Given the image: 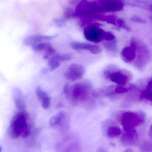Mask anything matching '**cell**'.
I'll return each instance as SVG.
<instances>
[{"instance_id": "4", "label": "cell", "mask_w": 152, "mask_h": 152, "mask_svg": "<svg viewBox=\"0 0 152 152\" xmlns=\"http://www.w3.org/2000/svg\"><path fill=\"white\" fill-rule=\"evenodd\" d=\"M92 87L88 80L76 83L71 86L70 96L76 102H80L88 98L91 93Z\"/></svg>"}, {"instance_id": "24", "label": "cell", "mask_w": 152, "mask_h": 152, "mask_svg": "<svg viewBox=\"0 0 152 152\" xmlns=\"http://www.w3.org/2000/svg\"><path fill=\"white\" fill-rule=\"evenodd\" d=\"M71 86L69 85H66L63 87V91L64 94L68 96H70L71 93Z\"/></svg>"}, {"instance_id": "16", "label": "cell", "mask_w": 152, "mask_h": 152, "mask_svg": "<svg viewBox=\"0 0 152 152\" xmlns=\"http://www.w3.org/2000/svg\"><path fill=\"white\" fill-rule=\"evenodd\" d=\"M52 47V46L51 45V44L47 42L39 43L31 46L32 49L36 52H40L42 51L46 52Z\"/></svg>"}, {"instance_id": "11", "label": "cell", "mask_w": 152, "mask_h": 152, "mask_svg": "<svg viewBox=\"0 0 152 152\" xmlns=\"http://www.w3.org/2000/svg\"><path fill=\"white\" fill-rule=\"evenodd\" d=\"M36 92L37 99L41 103L42 107L44 109H48L51 106V97L40 87L37 88Z\"/></svg>"}, {"instance_id": "6", "label": "cell", "mask_w": 152, "mask_h": 152, "mask_svg": "<svg viewBox=\"0 0 152 152\" xmlns=\"http://www.w3.org/2000/svg\"><path fill=\"white\" fill-rule=\"evenodd\" d=\"M106 32L95 24H91L84 30V35L87 40L93 42L98 43L104 40Z\"/></svg>"}, {"instance_id": "14", "label": "cell", "mask_w": 152, "mask_h": 152, "mask_svg": "<svg viewBox=\"0 0 152 152\" xmlns=\"http://www.w3.org/2000/svg\"><path fill=\"white\" fill-rule=\"evenodd\" d=\"M66 117V113L64 112L60 111L54 114L51 118L49 121L50 126L55 127L60 125L64 120Z\"/></svg>"}, {"instance_id": "15", "label": "cell", "mask_w": 152, "mask_h": 152, "mask_svg": "<svg viewBox=\"0 0 152 152\" xmlns=\"http://www.w3.org/2000/svg\"><path fill=\"white\" fill-rule=\"evenodd\" d=\"M140 98L152 102V78L148 82L145 89L141 92Z\"/></svg>"}, {"instance_id": "20", "label": "cell", "mask_w": 152, "mask_h": 152, "mask_svg": "<svg viewBox=\"0 0 152 152\" xmlns=\"http://www.w3.org/2000/svg\"><path fill=\"white\" fill-rule=\"evenodd\" d=\"M55 56L56 58L61 62L62 61H69L72 59L73 57L72 54L69 53L61 54H56Z\"/></svg>"}, {"instance_id": "7", "label": "cell", "mask_w": 152, "mask_h": 152, "mask_svg": "<svg viewBox=\"0 0 152 152\" xmlns=\"http://www.w3.org/2000/svg\"><path fill=\"white\" fill-rule=\"evenodd\" d=\"M85 69L84 66L79 64H72L65 71L64 77L71 81L80 79L84 75Z\"/></svg>"}, {"instance_id": "8", "label": "cell", "mask_w": 152, "mask_h": 152, "mask_svg": "<svg viewBox=\"0 0 152 152\" xmlns=\"http://www.w3.org/2000/svg\"><path fill=\"white\" fill-rule=\"evenodd\" d=\"M71 47L76 50H87L93 54H97L101 53L102 49L99 45L92 44L88 43L82 42H72Z\"/></svg>"}, {"instance_id": "22", "label": "cell", "mask_w": 152, "mask_h": 152, "mask_svg": "<svg viewBox=\"0 0 152 152\" xmlns=\"http://www.w3.org/2000/svg\"><path fill=\"white\" fill-rule=\"evenodd\" d=\"M130 90V88H126L120 86L114 89V92L117 94H122V93H127Z\"/></svg>"}, {"instance_id": "9", "label": "cell", "mask_w": 152, "mask_h": 152, "mask_svg": "<svg viewBox=\"0 0 152 152\" xmlns=\"http://www.w3.org/2000/svg\"><path fill=\"white\" fill-rule=\"evenodd\" d=\"M136 50L135 45L131 43L130 46H126L122 50L121 57L123 61L126 63L133 62L136 58Z\"/></svg>"}, {"instance_id": "5", "label": "cell", "mask_w": 152, "mask_h": 152, "mask_svg": "<svg viewBox=\"0 0 152 152\" xmlns=\"http://www.w3.org/2000/svg\"><path fill=\"white\" fill-rule=\"evenodd\" d=\"M105 78L120 86L126 85L131 79V75L127 71L122 69L116 70L109 68L104 72Z\"/></svg>"}, {"instance_id": "10", "label": "cell", "mask_w": 152, "mask_h": 152, "mask_svg": "<svg viewBox=\"0 0 152 152\" xmlns=\"http://www.w3.org/2000/svg\"><path fill=\"white\" fill-rule=\"evenodd\" d=\"M138 135L136 129L125 131L121 138L122 143L125 145H132L138 141Z\"/></svg>"}, {"instance_id": "3", "label": "cell", "mask_w": 152, "mask_h": 152, "mask_svg": "<svg viewBox=\"0 0 152 152\" xmlns=\"http://www.w3.org/2000/svg\"><path fill=\"white\" fill-rule=\"evenodd\" d=\"M145 115L143 112H126L122 114L121 122L124 131L136 129V128L144 124Z\"/></svg>"}, {"instance_id": "2", "label": "cell", "mask_w": 152, "mask_h": 152, "mask_svg": "<svg viewBox=\"0 0 152 152\" xmlns=\"http://www.w3.org/2000/svg\"><path fill=\"white\" fill-rule=\"evenodd\" d=\"M131 43L135 45L136 50V59L134 65L139 70H142L149 65L152 58V54L149 48L140 40L133 38Z\"/></svg>"}, {"instance_id": "19", "label": "cell", "mask_w": 152, "mask_h": 152, "mask_svg": "<svg viewBox=\"0 0 152 152\" xmlns=\"http://www.w3.org/2000/svg\"><path fill=\"white\" fill-rule=\"evenodd\" d=\"M140 150L141 152H152V140H147L144 142L140 147Z\"/></svg>"}, {"instance_id": "12", "label": "cell", "mask_w": 152, "mask_h": 152, "mask_svg": "<svg viewBox=\"0 0 152 152\" xmlns=\"http://www.w3.org/2000/svg\"><path fill=\"white\" fill-rule=\"evenodd\" d=\"M53 37L48 36L34 35L25 38L24 41V44L27 45H34L39 43L47 42L51 40Z\"/></svg>"}, {"instance_id": "1", "label": "cell", "mask_w": 152, "mask_h": 152, "mask_svg": "<svg viewBox=\"0 0 152 152\" xmlns=\"http://www.w3.org/2000/svg\"><path fill=\"white\" fill-rule=\"evenodd\" d=\"M28 115L25 111L16 113L12 119L9 128V134L12 138L16 139L20 137L26 138L30 134Z\"/></svg>"}, {"instance_id": "18", "label": "cell", "mask_w": 152, "mask_h": 152, "mask_svg": "<svg viewBox=\"0 0 152 152\" xmlns=\"http://www.w3.org/2000/svg\"><path fill=\"white\" fill-rule=\"evenodd\" d=\"M60 62L55 57V55L49 59L48 65L51 70H54L58 68L60 66Z\"/></svg>"}, {"instance_id": "25", "label": "cell", "mask_w": 152, "mask_h": 152, "mask_svg": "<svg viewBox=\"0 0 152 152\" xmlns=\"http://www.w3.org/2000/svg\"><path fill=\"white\" fill-rule=\"evenodd\" d=\"M149 136L150 138L152 139V124L151 126V127H150V129H149Z\"/></svg>"}, {"instance_id": "23", "label": "cell", "mask_w": 152, "mask_h": 152, "mask_svg": "<svg viewBox=\"0 0 152 152\" xmlns=\"http://www.w3.org/2000/svg\"><path fill=\"white\" fill-rule=\"evenodd\" d=\"M115 37L114 35L110 32H106L104 37V40H106L107 42H110L115 40Z\"/></svg>"}, {"instance_id": "13", "label": "cell", "mask_w": 152, "mask_h": 152, "mask_svg": "<svg viewBox=\"0 0 152 152\" xmlns=\"http://www.w3.org/2000/svg\"><path fill=\"white\" fill-rule=\"evenodd\" d=\"M13 96L16 108L19 110L20 111H24L25 103L22 91L19 88H15L13 90Z\"/></svg>"}, {"instance_id": "26", "label": "cell", "mask_w": 152, "mask_h": 152, "mask_svg": "<svg viewBox=\"0 0 152 152\" xmlns=\"http://www.w3.org/2000/svg\"><path fill=\"white\" fill-rule=\"evenodd\" d=\"M125 152H134L132 150L129 149V150H126Z\"/></svg>"}, {"instance_id": "17", "label": "cell", "mask_w": 152, "mask_h": 152, "mask_svg": "<svg viewBox=\"0 0 152 152\" xmlns=\"http://www.w3.org/2000/svg\"><path fill=\"white\" fill-rule=\"evenodd\" d=\"M121 131L119 127L112 126L109 127L107 130V135L110 138L117 137L121 134Z\"/></svg>"}, {"instance_id": "21", "label": "cell", "mask_w": 152, "mask_h": 152, "mask_svg": "<svg viewBox=\"0 0 152 152\" xmlns=\"http://www.w3.org/2000/svg\"><path fill=\"white\" fill-rule=\"evenodd\" d=\"M104 46L107 50L111 52H116L117 51V45L116 41L108 42L104 44Z\"/></svg>"}]
</instances>
